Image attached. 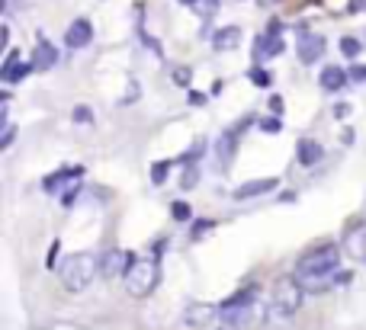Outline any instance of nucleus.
I'll list each match as a JSON object with an SVG mask.
<instances>
[{
	"label": "nucleus",
	"instance_id": "15",
	"mask_svg": "<svg viewBox=\"0 0 366 330\" xmlns=\"http://www.w3.org/2000/svg\"><path fill=\"white\" fill-rule=\"evenodd\" d=\"M263 330H292V311H286L280 305H270L267 318H263Z\"/></svg>",
	"mask_w": 366,
	"mask_h": 330
},
{
	"label": "nucleus",
	"instance_id": "8",
	"mask_svg": "<svg viewBox=\"0 0 366 330\" xmlns=\"http://www.w3.org/2000/svg\"><path fill=\"white\" fill-rule=\"evenodd\" d=\"M296 52H299L302 65H315V61L325 55V39L315 36V32H299V45H296Z\"/></svg>",
	"mask_w": 366,
	"mask_h": 330
},
{
	"label": "nucleus",
	"instance_id": "27",
	"mask_svg": "<svg viewBox=\"0 0 366 330\" xmlns=\"http://www.w3.org/2000/svg\"><path fill=\"white\" fill-rule=\"evenodd\" d=\"M212 228H216V221H199L196 228H193V234H190V238H193V240H199L203 234H209Z\"/></svg>",
	"mask_w": 366,
	"mask_h": 330
},
{
	"label": "nucleus",
	"instance_id": "25",
	"mask_svg": "<svg viewBox=\"0 0 366 330\" xmlns=\"http://www.w3.org/2000/svg\"><path fill=\"white\" fill-rule=\"evenodd\" d=\"M90 119H94V112H90V106H74V122L87 125Z\"/></svg>",
	"mask_w": 366,
	"mask_h": 330
},
{
	"label": "nucleus",
	"instance_id": "33",
	"mask_svg": "<svg viewBox=\"0 0 366 330\" xmlns=\"http://www.w3.org/2000/svg\"><path fill=\"white\" fill-rule=\"evenodd\" d=\"M270 110L280 116V112H283V96H270Z\"/></svg>",
	"mask_w": 366,
	"mask_h": 330
},
{
	"label": "nucleus",
	"instance_id": "5",
	"mask_svg": "<svg viewBox=\"0 0 366 330\" xmlns=\"http://www.w3.org/2000/svg\"><path fill=\"white\" fill-rule=\"evenodd\" d=\"M302 298H305V289H302V282L296 276L292 279H276V285H273V305H280V308L296 314L302 308Z\"/></svg>",
	"mask_w": 366,
	"mask_h": 330
},
{
	"label": "nucleus",
	"instance_id": "4",
	"mask_svg": "<svg viewBox=\"0 0 366 330\" xmlns=\"http://www.w3.org/2000/svg\"><path fill=\"white\" fill-rule=\"evenodd\" d=\"M340 263V247L338 244H321L312 247L309 254H302L296 263V276H318V273H331Z\"/></svg>",
	"mask_w": 366,
	"mask_h": 330
},
{
	"label": "nucleus",
	"instance_id": "11",
	"mask_svg": "<svg viewBox=\"0 0 366 330\" xmlns=\"http://www.w3.org/2000/svg\"><path fill=\"white\" fill-rule=\"evenodd\" d=\"M32 68L36 71H52V68L58 65V52H55V45L52 42H45V39H39L36 42V48H32Z\"/></svg>",
	"mask_w": 366,
	"mask_h": 330
},
{
	"label": "nucleus",
	"instance_id": "2",
	"mask_svg": "<svg viewBox=\"0 0 366 330\" xmlns=\"http://www.w3.org/2000/svg\"><path fill=\"white\" fill-rule=\"evenodd\" d=\"M96 276H100V260H96L94 254H71V257H65L61 266H58V279H61V285L74 295L84 292Z\"/></svg>",
	"mask_w": 366,
	"mask_h": 330
},
{
	"label": "nucleus",
	"instance_id": "18",
	"mask_svg": "<svg viewBox=\"0 0 366 330\" xmlns=\"http://www.w3.org/2000/svg\"><path fill=\"white\" fill-rule=\"evenodd\" d=\"M344 250H347V254L357 260V263H366V228L350 231L347 240H344Z\"/></svg>",
	"mask_w": 366,
	"mask_h": 330
},
{
	"label": "nucleus",
	"instance_id": "31",
	"mask_svg": "<svg viewBox=\"0 0 366 330\" xmlns=\"http://www.w3.org/2000/svg\"><path fill=\"white\" fill-rule=\"evenodd\" d=\"M13 138H17V129H13V125H7V129H3V135H0V147H10V145H13Z\"/></svg>",
	"mask_w": 366,
	"mask_h": 330
},
{
	"label": "nucleus",
	"instance_id": "7",
	"mask_svg": "<svg viewBox=\"0 0 366 330\" xmlns=\"http://www.w3.org/2000/svg\"><path fill=\"white\" fill-rule=\"evenodd\" d=\"M283 52V36H280V23H270V29L254 42V61H267L276 58Z\"/></svg>",
	"mask_w": 366,
	"mask_h": 330
},
{
	"label": "nucleus",
	"instance_id": "29",
	"mask_svg": "<svg viewBox=\"0 0 366 330\" xmlns=\"http://www.w3.org/2000/svg\"><path fill=\"white\" fill-rule=\"evenodd\" d=\"M261 129H263V132H280V129H283L280 116H273V119H263V122H261Z\"/></svg>",
	"mask_w": 366,
	"mask_h": 330
},
{
	"label": "nucleus",
	"instance_id": "14",
	"mask_svg": "<svg viewBox=\"0 0 366 330\" xmlns=\"http://www.w3.org/2000/svg\"><path fill=\"white\" fill-rule=\"evenodd\" d=\"M276 189V180L273 176H263V180H251V183H241L235 189V199H254V196L273 193Z\"/></svg>",
	"mask_w": 366,
	"mask_h": 330
},
{
	"label": "nucleus",
	"instance_id": "1",
	"mask_svg": "<svg viewBox=\"0 0 366 330\" xmlns=\"http://www.w3.org/2000/svg\"><path fill=\"white\" fill-rule=\"evenodd\" d=\"M218 321L232 330H254L263 327V318H267V308L257 302V292L254 289H241L238 295H232L228 302L218 305Z\"/></svg>",
	"mask_w": 366,
	"mask_h": 330
},
{
	"label": "nucleus",
	"instance_id": "19",
	"mask_svg": "<svg viewBox=\"0 0 366 330\" xmlns=\"http://www.w3.org/2000/svg\"><path fill=\"white\" fill-rule=\"evenodd\" d=\"M81 176H84V167H65V170H58V174L45 176V180H42V186H45L48 193H58V186H61V183H68V180H81Z\"/></svg>",
	"mask_w": 366,
	"mask_h": 330
},
{
	"label": "nucleus",
	"instance_id": "17",
	"mask_svg": "<svg viewBox=\"0 0 366 330\" xmlns=\"http://www.w3.org/2000/svg\"><path fill=\"white\" fill-rule=\"evenodd\" d=\"M238 42H241V29H238V26H225V29H218L216 36H212L216 52H235Z\"/></svg>",
	"mask_w": 366,
	"mask_h": 330
},
{
	"label": "nucleus",
	"instance_id": "32",
	"mask_svg": "<svg viewBox=\"0 0 366 330\" xmlns=\"http://www.w3.org/2000/svg\"><path fill=\"white\" fill-rule=\"evenodd\" d=\"M58 250H61V247H58V240H52V250H48V257H45V266H48V269H55V260H58Z\"/></svg>",
	"mask_w": 366,
	"mask_h": 330
},
{
	"label": "nucleus",
	"instance_id": "23",
	"mask_svg": "<svg viewBox=\"0 0 366 330\" xmlns=\"http://www.w3.org/2000/svg\"><path fill=\"white\" fill-rule=\"evenodd\" d=\"M170 215H174L177 221H190V215H193V212H190L187 202H174V205H170Z\"/></svg>",
	"mask_w": 366,
	"mask_h": 330
},
{
	"label": "nucleus",
	"instance_id": "9",
	"mask_svg": "<svg viewBox=\"0 0 366 330\" xmlns=\"http://www.w3.org/2000/svg\"><path fill=\"white\" fill-rule=\"evenodd\" d=\"M135 257H129L125 250L113 247V250H106L103 260H100V273H103V279H113V276H125V269H129V263Z\"/></svg>",
	"mask_w": 366,
	"mask_h": 330
},
{
	"label": "nucleus",
	"instance_id": "30",
	"mask_svg": "<svg viewBox=\"0 0 366 330\" xmlns=\"http://www.w3.org/2000/svg\"><path fill=\"white\" fill-rule=\"evenodd\" d=\"M350 81L366 83V65H354V68H350Z\"/></svg>",
	"mask_w": 366,
	"mask_h": 330
},
{
	"label": "nucleus",
	"instance_id": "28",
	"mask_svg": "<svg viewBox=\"0 0 366 330\" xmlns=\"http://www.w3.org/2000/svg\"><path fill=\"white\" fill-rule=\"evenodd\" d=\"M190 77H193L190 68H177V71H174V83H180V87H190Z\"/></svg>",
	"mask_w": 366,
	"mask_h": 330
},
{
	"label": "nucleus",
	"instance_id": "13",
	"mask_svg": "<svg viewBox=\"0 0 366 330\" xmlns=\"http://www.w3.org/2000/svg\"><path fill=\"white\" fill-rule=\"evenodd\" d=\"M325 157V147L318 145V141H312V138H302L299 145H296V161H299L302 167H315Z\"/></svg>",
	"mask_w": 366,
	"mask_h": 330
},
{
	"label": "nucleus",
	"instance_id": "12",
	"mask_svg": "<svg viewBox=\"0 0 366 330\" xmlns=\"http://www.w3.org/2000/svg\"><path fill=\"white\" fill-rule=\"evenodd\" d=\"M29 71H36V68H32V61H26V65H23L17 52H10L7 61H3V68H0V77H3L7 83H17V81H23Z\"/></svg>",
	"mask_w": 366,
	"mask_h": 330
},
{
	"label": "nucleus",
	"instance_id": "36",
	"mask_svg": "<svg viewBox=\"0 0 366 330\" xmlns=\"http://www.w3.org/2000/svg\"><path fill=\"white\" fill-rule=\"evenodd\" d=\"M180 3H196V0H180Z\"/></svg>",
	"mask_w": 366,
	"mask_h": 330
},
{
	"label": "nucleus",
	"instance_id": "16",
	"mask_svg": "<svg viewBox=\"0 0 366 330\" xmlns=\"http://www.w3.org/2000/svg\"><path fill=\"white\" fill-rule=\"evenodd\" d=\"M347 77L350 74L344 71V68H325L321 71V77H318V83H321V90H328V93H338V90H344V83H347Z\"/></svg>",
	"mask_w": 366,
	"mask_h": 330
},
{
	"label": "nucleus",
	"instance_id": "10",
	"mask_svg": "<svg viewBox=\"0 0 366 330\" xmlns=\"http://www.w3.org/2000/svg\"><path fill=\"white\" fill-rule=\"evenodd\" d=\"M90 39H94V26H90V19H74L65 32V45L68 48H87L90 45Z\"/></svg>",
	"mask_w": 366,
	"mask_h": 330
},
{
	"label": "nucleus",
	"instance_id": "35",
	"mask_svg": "<svg viewBox=\"0 0 366 330\" xmlns=\"http://www.w3.org/2000/svg\"><path fill=\"white\" fill-rule=\"evenodd\" d=\"M334 112H338L340 119H344V116H347V112H350V106H347V103H340V106H338V110H334Z\"/></svg>",
	"mask_w": 366,
	"mask_h": 330
},
{
	"label": "nucleus",
	"instance_id": "24",
	"mask_svg": "<svg viewBox=\"0 0 366 330\" xmlns=\"http://www.w3.org/2000/svg\"><path fill=\"white\" fill-rule=\"evenodd\" d=\"M247 77H251V81L257 83V87H270V74L263 71V68H254V71L247 74Z\"/></svg>",
	"mask_w": 366,
	"mask_h": 330
},
{
	"label": "nucleus",
	"instance_id": "20",
	"mask_svg": "<svg viewBox=\"0 0 366 330\" xmlns=\"http://www.w3.org/2000/svg\"><path fill=\"white\" fill-rule=\"evenodd\" d=\"M228 157H235V135H232V132L222 135V141H218V161L228 164Z\"/></svg>",
	"mask_w": 366,
	"mask_h": 330
},
{
	"label": "nucleus",
	"instance_id": "22",
	"mask_svg": "<svg viewBox=\"0 0 366 330\" xmlns=\"http://www.w3.org/2000/svg\"><path fill=\"white\" fill-rule=\"evenodd\" d=\"M167 170H170V164H167V161H158V164L151 167V183H154V186H161L164 180H167Z\"/></svg>",
	"mask_w": 366,
	"mask_h": 330
},
{
	"label": "nucleus",
	"instance_id": "26",
	"mask_svg": "<svg viewBox=\"0 0 366 330\" xmlns=\"http://www.w3.org/2000/svg\"><path fill=\"white\" fill-rule=\"evenodd\" d=\"M196 180H199V167H187V174H183V189H190V186H196Z\"/></svg>",
	"mask_w": 366,
	"mask_h": 330
},
{
	"label": "nucleus",
	"instance_id": "34",
	"mask_svg": "<svg viewBox=\"0 0 366 330\" xmlns=\"http://www.w3.org/2000/svg\"><path fill=\"white\" fill-rule=\"evenodd\" d=\"M366 7V0H350V13H357V10Z\"/></svg>",
	"mask_w": 366,
	"mask_h": 330
},
{
	"label": "nucleus",
	"instance_id": "6",
	"mask_svg": "<svg viewBox=\"0 0 366 330\" xmlns=\"http://www.w3.org/2000/svg\"><path fill=\"white\" fill-rule=\"evenodd\" d=\"M218 311H222V308H216V305H209V302H190L187 308H183V324L193 330H203L216 321Z\"/></svg>",
	"mask_w": 366,
	"mask_h": 330
},
{
	"label": "nucleus",
	"instance_id": "21",
	"mask_svg": "<svg viewBox=\"0 0 366 330\" xmlns=\"http://www.w3.org/2000/svg\"><path fill=\"white\" fill-rule=\"evenodd\" d=\"M360 48H363V45H360V39H354V36H344V39H340V52H344L347 58H357Z\"/></svg>",
	"mask_w": 366,
	"mask_h": 330
},
{
	"label": "nucleus",
	"instance_id": "3",
	"mask_svg": "<svg viewBox=\"0 0 366 330\" xmlns=\"http://www.w3.org/2000/svg\"><path fill=\"white\" fill-rule=\"evenodd\" d=\"M161 282V266L158 260H132L125 269V289L132 298H148Z\"/></svg>",
	"mask_w": 366,
	"mask_h": 330
}]
</instances>
